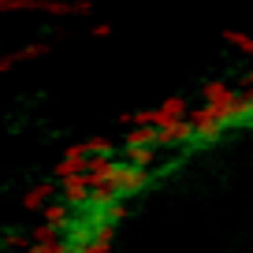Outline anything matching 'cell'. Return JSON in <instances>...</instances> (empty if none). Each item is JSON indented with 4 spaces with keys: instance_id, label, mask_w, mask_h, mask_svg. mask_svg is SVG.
Returning a JSON list of instances; mask_svg holds the SVG:
<instances>
[{
    "instance_id": "cell-1",
    "label": "cell",
    "mask_w": 253,
    "mask_h": 253,
    "mask_svg": "<svg viewBox=\"0 0 253 253\" xmlns=\"http://www.w3.org/2000/svg\"><path fill=\"white\" fill-rule=\"evenodd\" d=\"M86 168H89L86 142H71L67 149H63V160L52 168V179H56V182H67V179H75V175H82Z\"/></svg>"
},
{
    "instance_id": "cell-2",
    "label": "cell",
    "mask_w": 253,
    "mask_h": 253,
    "mask_svg": "<svg viewBox=\"0 0 253 253\" xmlns=\"http://www.w3.org/2000/svg\"><path fill=\"white\" fill-rule=\"evenodd\" d=\"M93 179H89V171H82V175H75V179H67V182H60V194H63V201L71 209H86L89 201H93Z\"/></svg>"
},
{
    "instance_id": "cell-3",
    "label": "cell",
    "mask_w": 253,
    "mask_h": 253,
    "mask_svg": "<svg viewBox=\"0 0 253 253\" xmlns=\"http://www.w3.org/2000/svg\"><path fill=\"white\" fill-rule=\"evenodd\" d=\"M190 104H186V97H168V101H160L157 108H153V126L157 130H164V126H171V123H182V119H190Z\"/></svg>"
},
{
    "instance_id": "cell-4",
    "label": "cell",
    "mask_w": 253,
    "mask_h": 253,
    "mask_svg": "<svg viewBox=\"0 0 253 253\" xmlns=\"http://www.w3.org/2000/svg\"><path fill=\"white\" fill-rule=\"evenodd\" d=\"M52 194H56V182H34L30 190L23 194V209L26 212H45L48 205H52Z\"/></svg>"
},
{
    "instance_id": "cell-5",
    "label": "cell",
    "mask_w": 253,
    "mask_h": 253,
    "mask_svg": "<svg viewBox=\"0 0 253 253\" xmlns=\"http://www.w3.org/2000/svg\"><path fill=\"white\" fill-rule=\"evenodd\" d=\"M201 97H205V104H238L242 93H235V86L227 79H209L201 86Z\"/></svg>"
},
{
    "instance_id": "cell-6",
    "label": "cell",
    "mask_w": 253,
    "mask_h": 253,
    "mask_svg": "<svg viewBox=\"0 0 253 253\" xmlns=\"http://www.w3.org/2000/svg\"><path fill=\"white\" fill-rule=\"evenodd\" d=\"M41 223H48V227H56V235H67V227L75 223V209L67 205V201H52V205L41 212Z\"/></svg>"
},
{
    "instance_id": "cell-7",
    "label": "cell",
    "mask_w": 253,
    "mask_h": 253,
    "mask_svg": "<svg viewBox=\"0 0 253 253\" xmlns=\"http://www.w3.org/2000/svg\"><path fill=\"white\" fill-rule=\"evenodd\" d=\"M48 41H34V45H26V48H19V52H11V56H4L0 60V71H11L15 63H26V60H38V56H45L48 52Z\"/></svg>"
},
{
    "instance_id": "cell-8",
    "label": "cell",
    "mask_w": 253,
    "mask_h": 253,
    "mask_svg": "<svg viewBox=\"0 0 253 253\" xmlns=\"http://www.w3.org/2000/svg\"><path fill=\"white\" fill-rule=\"evenodd\" d=\"M123 157H126V164L149 171V168L157 164V145H123Z\"/></svg>"
},
{
    "instance_id": "cell-9",
    "label": "cell",
    "mask_w": 253,
    "mask_h": 253,
    "mask_svg": "<svg viewBox=\"0 0 253 253\" xmlns=\"http://www.w3.org/2000/svg\"><path fill=\"white\" fill-rule=\"evenodd\" d=\"M123 145H160V130L157 126H130Z\"/></svg>"
},
{
    "instance_id": "cell-10",
    "label": "cell",
    "mask_w": 253,
    "mask_h": 253,
    "mask_svg": "<svg viewBox=\"0 0 253 253\" xmlns=\"http://www.w3.org/2000/svg\"><path fill=\"white\" fill-rule=\"evenodd\" d=\"M86 153L89 157H116V142L104 134H93V138H86Z\"/></svg>"
},
{
    "instance_id": "cell-11",
    "label": "cell",
    "mask_w": 253,
    "mask_h": 253,
    "mask_svg": "<svg viewBox=\"0 0 253 253\" xmlns=\"http://www.w3.org/2000/svg\"><path fill=\"white\" fill-rule=\"evenodd\" d=\"M223 41H227V45H235L238 52L253 56V38H250V34H242V30H223Z\"/></svg>"
},
{
    "instance_id": "cell-12",
    "label": "cell",
    "mask_w": 253,
    "mask_h": 253,
    "mask_svg": "<svg viewBox=\"0 0 253 253\" xmlns=\"http://www.w3.org/2000/svg\"><path fill=\"white\" fill-rule=\"evenodd\" d=\"M15 246H19V250H30V238H26L23 235V231H15V227H8V231H4V250H15Z\"/></svg>"
},
{
    "instance_id": "cell-13",
    "label": "cell",
    "mask_w": 253,
    "mask_h": 253,
    "mask_svg": "<svg viewBox=\"0 0 253 253\" xmlns=\"http://www.w3.org/2000/svg\"><path fill=\"white\" fill-rule=\"evenodd\" d=\"M4 11H41V0H0Z\"/></svg>"
},
{
    "instance_id": "cell-14",
    "label": "cell",
    "mask_w": 253,
    "mask_h": 253,
    "mask_svg": "<svg viewBox=\"0 0 253 253\" xmlns=\"http://www.w3.org/2000/svg\"><path fill=\"white\" fill-rule=\"evenodd\" d=\"M52 238H56V227H48V223H38L30 231V242H52Z\"/></svg>"
},
{
    "instance_id": "cell-15",
    "label": "cell",
    "mask_w": 253,
    "mask_h": 253,
    "mask_svg": "<svg viewBox=\"0 0 253 253\" xmlns=\"http://www.w3.org/2000/svg\"><path fill=\"white\" fill-rule=\"evenodd\" d=\"M93 34H97V38H112V26L101 23V26H93Z\"/></svg>"
},
{
    "instance_id": "cell-16",
    "label": "cell",
    "mask_w": 253,
    "mask_h": 253,
    "mask_svg": "<svg viewBox=\"0 0 253 253\" xmlns=\"http://www.w3.org/2000/svg\"><path fill=\"white\" fill-rule=\"evenodd\" d=\"M246 86L253 89V67H250V71H246Z\"/></svg>"
}]
</instances>
